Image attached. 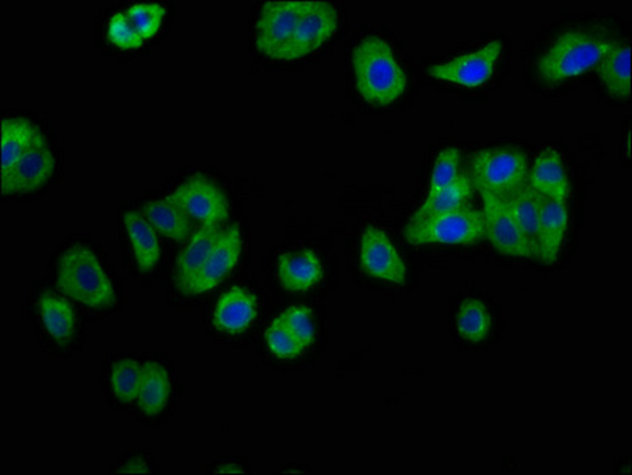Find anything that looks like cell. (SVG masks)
<instances>
[{
    "label": "cell",
    "instance_id": "cell-1",
    "mask_svg": "<svg viewBox=\"0 0 632 475\" xmlns=\"http://www.w3.org/2000/svg\"><path fill=\"white\" fill-rule=\"evenodd\" d=\"M617 43L609 29L595 24L566 29L538 54L537 77L547 85H555L585 74L599 66Z\"/></svg>",
    "mask_w": 632,
    "mask_h": 475
},
{
    "label": "cell",
    "instance_id": "cell-2",
    "mask_svg": "<svg viewBox=\"0 0 632 475\" xmlns=\"http://www.w3.org/2000/svg\"><path fill=\"white\" fill-rule=\"evenodd\" d=\"M353 66L358 92L368 102L390 106L407 89L404 70L383 38L375 35L362 38L355 48Z\"/></svg>",
    "mask_w": 632,
    "mask_h": 475
},
{
    "label": "cell",
    "instance_id": "cell-3",
    "mask_svg": "<svg viewBox=\"0 0 632 475\" xmlns=\"http://www.w3.org/2000/svg\"><path fill=\"white\" fill-rule=\"evenodd\" d=\"M57 284L70 298L88 308H110L117 301L109 275L95 252L83 244H75L61 255Z\"/></svg>",
    "mask_w": 632,
    "mask_h": 475
},
{
    "label": "cell",
    "instance_id": "cell-4",
    "mask_svg": "<svg viewBox=\"0 0 632 475\" xmlns=\"http://www.w3.org/2000/svg\"><path fill=\"white\" fill-rule=\"evenodd\" d=\"M472 179L481 194L508 198L524 185L526 157L508 147L481 151L472 162Z\"/></svg>",
    "mask_w": 632,
    "mask_h": 475
},
{
    "label": "cell",
    "instance_id": "cell-5",
    "mask_svg": "<svg viewBox=\"0 0 632 475\" xmlns=\"http://www.w3.org/2000/svg\"><path fill=\"white\" fill-rule=\"evenodd\" d=\"M483 236V214L470 207L434 216L407 229V240L412 244H472Z\"/></svg>",
    "mask_w": 632,
    "mask_h": 475
},
{
    "label": "cell",
    "instance_id": "cell-6",
    "mask_svg": "<svg viewBox=\"0 0 632 475\" xmlns=\"http://www.w3.org/2000/svg\"><path fill=\"white\" fill-rule=\"evenodd\" d=\"M303 2H265L257 24V45L262 54L272 59L285 60L291 40L294 37Z\"/></svg>",
    "mask_w": 632,
    "mask_h": 475
},
{
    "label": "cell",
    "instance_id": "cell-7",
    "mask_svg": "<svg viewBox=\"0 0 632 475\" xmlns=\"http://www.w3.org/2000/svg\"><path fill=\"white\" fill-rule=\"evenodd\" d=\"M484 201V235L491 244L502 254L516 255V257H538V252L533 244L527 243L526 238L520 232L512 211H510L508 198L481 194Z\"/></svg>",
    "mask_w": 632,
    "mask_h": 475
},
{
    "label": "cell",
    "instance_id": "cell-8",
    "mask_svg": "<svg viewBox=\"0 0 632 475\" xmlns=\"http://www.w3.org/2000/svg\"><path fill=\"white\" fill-rule=\"evenodd\" d=\"M337 23L339 16L330 3L305 0L285 60L299 59L319 48L326 40L336 34Z\"/></svg>",
    "mask_w": 632,
    "mask_h": 475
},
{
    "label": "cell",
    "instance_id": "cell-9",
    "mask_svg": "<svg viewBox=\"0 0 632 475\" xmlns=\"http://www.w3.org/2000/svg\"><path fill=\"white\" fill-rule=\"evenodd\" d=\"M168 198L204 224H220L229 216L225 194L204 176H194Z\"/></svg>",
    "mask_w": 632,
    "mask_h": 475
},
{
    "label": "cell",
    "instance_id": "cell-10",
    "mask_svg": "<svg viewBox=\"0 0 632 475\" xmlns=\"http://www.w3.org/2000/svg\"><path fill=\"white\" fill-rule=\"evenodd\" d=\"M501 53V42H491L477 53L431 67L429 74L442 81L455 82L466 88H477L493 77Z\"/></svg>",
    "mask_w": 632,
    "mask_h": 475
},
{
    "label": "cell",
    "instance_id": "cell-11",
    "mask_svg": "<svg viewBox=\"0 0 632 475\" xmlns=\"http://www.w3.org/2000/svg\"><path fill=\"white\" fill-rule=\"evenodd\" d=\"M55 172V157L45 136L26 151L10 175L2 178V192H32L45 185Z\"/></svg>",
    "mask_w": 632,
    "mask_h": 475
},
{
    "label": "cell",
    "instance_id": "cell-12",
    "mask_svg": "<svg viewBox=\"0 0 632 475\" xmlns=\"http://www.w3.org/2000/svg\"><path fill=\"white\" fill-rule=\"evenodd\" d=\"M361 265L366 273L394 284H404L407 269L385 233L375 227L366 230L361 240Z\"/></svg>",
    "mask_w": 632,
    "mask_h": 475
},
{
    "label": "cell",
    "instance_id": "cell-13",
    "mask_svg": "<svg viewBox=\"0 0 632 475\" xmlns=\"http://www.w3.org/2000/svg\"><path fill=\"white\" fill-rule=\"evenodd\" d=\"M240 252H242V235H240L239 227L232 225L231 229L221 233L215 246L211 247L206 264L194 280L189 295L206 294V291L215 289L235 268L239 262Z\"/></svg>",
    "mask_w": 632,
    "mask_h": 475
},
{
    "label": "cell",
    "instance_id": "cell-14",
    "mask_svg": "<svg viewBox=\"0 0 632 475\" xmlns=\"http://www.w3.org/2000/svg\"><path fill=\"white\" fill-rule=\"evenodd\" d=\"M221 236L220 224H206L194 233L185 250L179 254L177 265H175V286L182 294L188 295L194 280L206 264L211 247Z\"/></svg>",
    "mask_w": 632,
    "mask_h": 475
},
{
    "label": "cell",
    "instance_id": "cell-15",
    "mask_svg": "<svg viewBox=\"0 0 632 475\" xmlns=\"http://www.w3.org/2000/svg\"><path fill=\"white\" fill-rule=\"evenodd\" d=\"M258 314V301L250 291L235 287L218 301L214 312V323L225 333H242L253 323Z\"/></svg>",
    "mask_w": 632,
    "mask_h": 475
},
{
    "label": "cell",
    "instance_id": "cell-16",
    "mask_svg": "<svg viewBox=\"0 0 632 475\" xmlns=\"http://www.w3.org/2000/svg\"><path fill=\"white\" fill-rule=\"evenodd\" d=\"M530 185L547 200L566 203L569 197V179L558 151L548 147L538 154Z\"/></svg>",
    "mask_w": 632,
    "mask_h": 475
},
{
    "label": "cell",
    "instance_id": "cell-17",
    "mask_svg": "<svg viewBox=\"0 0 632 475\" xmlns=\"http://www.w3.org/2000/svg\"><path fill=\"white\" fill-rule=\"evenodd\" d=\"M276 276L286 290L304 291L312 289L322 279V261L312 251L282 255L279 266H276Z\"/></svg>",
    "mask_w": 632,
    "mask_h": 475
},
{
    "label": "cell",
    "instance_id": "cell-18",
    "mask_svg": "<svg viewBox=\"0 0 632 475\" xmlns=\"http://www.w3.org/2000/svg\"><path fill=\"white\" fill-rule=\"evenodd\" d=\"M43 133L28 119L10 118L2 122V178L10 175L21 157L31 150Z\"/></svg>",
    "mask_w": 632,
    "mask_h": 475
},
{
    "label": "cell",
    "instance_id": "cell-19",
    "mask_svg": "<svg viewBox=\"0 0 632 475\" xmlns=\"http://www.w3.org/2000/svg\"><path fill=\"white\" fill-rule=\"evenodd\" d=\"M567 229L566 205L545 198L538 222V258L544 264H553L558 258Z\"/></svg>",
    "mask_w": 632,
    "mask_h": 475
},
{
    "label": "cell",
    "instance_id": "cell-20",
    "mask_svg": "<svg viewBox=\"0 0 632 475\" xmlns=\"http://www.w3.org/2000/svg\"><path fill=\"white\" fill-rule=\"evenodd\" d=\"M599 78L606 91L613 99H630L631 92V45L617 43L604 59L599 63Z\"/></svg>",
    "mask_w": 632,
    "mask_h": 475
},
{
    "label": "cell",
    "instance_id": "cell-21",
    "mask_svg": "<svg viewBox=\"0 0 632 475\" xmlns=\"http://www.w3.org/2000/svg\"><path fill=\"white\" fill-rule=\"evenodd\" d=\"M37 312L43 329L56 343L64 344L74 338L77 317L64 298L55 294H42L37 300Z\"/></svg>",
    "mask_w": 632,
    "mask_h": 475
},
{
    "label": "cell",
    "instance_id": "cell-22",
    "mask_svg": "<svg viewBox=\"0 0 632 475\" xmlns=\"http://www.w3.org/2000/svg\"><path fill=\"white\" fill-rule=\"evenodd\" d=\"M124 227L139 268L143 273L153 272L160 262V244L153 227L134 211L126 212Z\"/></svg>",
    "mask_w": 632,
    "mask_h": 475
},
{
    "label": "cell",
    "instance_id": "cell-23",
    "mask_svg": "<svg viewBox=\"0 0 632 475\" xmlns=\"http://www.w3.org/2000/svg\"><path fill=\"white\" fill-rule=\"evenodd\" d=\"M139 406L145 416L154 417L163 412L171 399V377L160 363L149 362L142 366Z\"/></svg>",
    "mask_w": 632,
    "mask_h": 475
},
{
    "label": "cell",
    "instance_id": "cell-24",
    "mask_svg": "<svg viewBox=\"0 0 632 475\" xmlns=\"http://www.w3.org/2000/svg\"><path fill=\"white\" fill-rule=\"evenodd\" d=\"M508 200L520 232L526 238L527 243L533 244L538 252V222H541L542 205H544L545 198L531 185H523L516 192L508 197Z\"/></svg>",
    "mask_w": 632,
    "mask_h": 475
},
{
    "label": "cell",
    "instance_id": "cell-25",
    "mask_svg": "<svg viewBox=\"0 0 632 475\" xmlns=\"http://www.w3.org/2000/svg\"><path fill=\"white\" fill-rule=\"evenodd\" d=\"M143 212H145L149 222H152L160 232L172 238V240H185L192 232V222H189L188 216L171 198L146 201L143 205Z\"/></svg>",
    "mask_w": 632,
    "mask_h": 475
},
{
    "label": "cell",
    "instance_id": "cell-26",
    "mask_svg": "<svg viewBox=\"0 0 632 475\" xmlns=\"http://www.w3.org/2000/svg\"><path fill=\"white\" fill-rule=\"evenodd\" d=\"M470 194H472V181H470L468 176L459 175L450 186L440 190L436 197L426 200L422 210L413 216L411 224H418V222L425 221V219L434 218V216L444 214V212L455 211L458 210V208L465 207Z\"/></svg>",
    "mask_w": 632,
    "mask_h": 475
},
{
    "label": "cell",
    "instance_id": "cell-27",
    "mask_svg": "<svg viewBox=\"0 0 632 475\" xmlns=\"http://www.w3.org/2000/svg\"><path fill=\"white\" fill-rule=\"evenodd\" d=\"M107 380L113 398L123 405H131L139 398L142 366L134 360H121L111 366Z\"/></svg>",
    "mask_w": 632,
    "mask_h": 475
},
{
    "label": "cell",
    "instance_id": "cell-28",
    "mask_svg": "<svg viewBox=\"0 0 632 475\" xmlns=\"http://www.w3.org/2000/svg\"><path fill=\"white\" fill-rule=\"evenodd\" d=\"M491 329L490 312L479 300H466L459 309V334L470 343H480L488 336Z\"/></svg>",
    "mask_w": 632,
    "mask_h": 475
},
{
    "label": "cell",
    "instance_id": "cell-29",
    "mask_svg": "<svg viewBox=\"0 0 632 475\" xmlns=\"http://www.w3.org/2000/svg\"><path fill=\"white\" fill-rule=\"evenodd\" d=\"M265 343H268L272 354L280 356V358H294L307 349L282 316L276 317L272 325L269 327L268 333H265Z\"/></svg>",
    "mask_w": 632,
    "mask_h": 475
},
{
    "label": "cell",
    "instance_id": "cell-30",
    "mask_svg": "<svg viewBox=\"0 0 632 475\" xmlns=\"http://www.w3.org/2000/svg\"><path fill=\"white\" fill-rule=\"evenodd\" d=\"M124 13L143 38L153 37L160 31L165 14L163 7L154 2L134 3Z\"/></svg>",
    "mask_w": 632,
    "mask_h": 475
},
{
    "label": "cell",
    "instance_id": "cell-31",
    "mask_svg": "<svg viewBox=\"0 0 632 475\" xmlns=\"http://www.w3.org/2000/svg\"><path fill=\"white\" fill-rule=\"evenodd\" d=\"M459 158H461V153H459V150H456V147H447L444 153H440L436 162V167H434L433 178H431L427 200L436 197L440 190L450 186L451 183L458 178Z\"/></svg>",
    "mask_w": 632,
    "mask_h": 475
},
{
    "label": "cell",
    "instance_id": "cell-32",
    "mask_svg": "<svg viewBox=\"0 0 632 475\" xmlns=\"http://www.w3.org/2000/svg\"><path fill=\"white\" fill-rule=\"evenodd\" d=\"M107 34H109V38L115 45L123 49L139 48L143 40H145L139 34L138 29L132 26L131 21H129L124 12L115 13L113 16L110 18Z\"/></svg>",
    "mask_w": 632,
    "mask_h": 475
},
{
    "label": "cell",
    "instance_id": "cell-33",
    "mask_svg": "<svg viewBox=\"0 0 632 475\" xmlns=\"http://www.w3.org/2000/svg\"><path fill=\"white\" fill-rule=\"evenodd\" d=\"M286 323L293 329L294 333L299 336L303 341L305 347H310L315 340V329L314 322H312L310 312L308 309L301 308V306H294V308L286 309L282 314Z\"/></svg>",
    "mask_w": 632,
    "mask_h": 475
}]
</instances>
